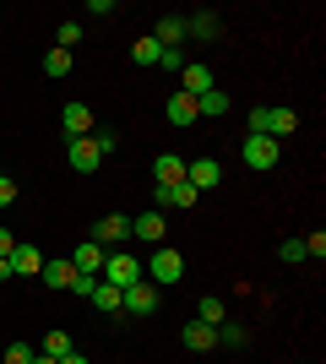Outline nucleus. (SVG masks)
I'll list each match as a JSON object with an SVG mask.
<instances>
[{"label":"nucleus","mask_w":326,"mask_h":364,"mask_svg":"<svg viewBox=\"0 0 326 364\" xmlns=\"http://www.w3.org/2000/svg\"><path fill=\"white\" fill-rule=\"evenodd\" d=\"M98 277H104L109 289L125 294V289H136V283H141V261L131 256V250H114V256L104 261V272H98Z\"/></svg>","instance_id":"f257e3e1"},{"label":"nucleus","mask_w":326,"mask_h":364,"mask_svg":"<svg viewBox=\"0 0 326 364\" xmlns=\"http://www.w3.org/2000/svg\"><path fill=\"white\" fill-rule=\"evenodd\" d=\"M141 277H153V289H163V283H180V277H185V256H180V250H169V245H158Z\"/></svg>","instance_id":"f03ea898"},{"label":"nucleus","mask_w":326,"mask_h":364,"mask_svg":"<svg viewBox=\"0 0 326 364\" xmlns=\"http://www.w3.org/2000/svg\"><path fill=\"white\" fill-rule=\"evenodd\" d=\"M239 158H245V168H256V174H266V168H278L283 147L272 136H245V147H239Z\"/></svg>","instance_id":"7ed1b4c3"},{"label":"nucleus","mask_w":326,"mask_h":364,"mask_svg":"<svg viewBox=\"0 0 326 364\" xmlns=\"http://www.w3.org/2000/svg\"><path fill=\"white\" fill-rule=\"evenodd\" d=\"M65 164L77 168V174H98V164H104V147H98L93 136H77L71 147H65Z\"/></svg>","instance_id":"20e7f679"},{"label":"nucleus","mask_w":326,"mask_h":364,"mask_svg":"<svg viewBox=\"0 0 326 364\" xmlns=\"http://www.w3.org/2000/svg\"><path fill=\"white\" fill-rule=\"evenodd\" d=\"M158 304H163V294H158L153 283H136V289L120 294V316H153Z\"/></svg>","instance_id":"39448f33"},{"label":"nucleus","mask_w":326,"mask_h":364,"mask_svg":"<svg viewBox=\"0 0 326 364\" xmlns=\"http://www.w3.org/2000/svg\"><path fill=\"white\" fill-rule=\"evenodd\" d=\"M104 261H109V250L98 240H82L77 250H71V267H77L82 277H98V272H104Z\"/></svg>","instance_id":"423d86ee"},{"label":"nucleus","mask_w":326,"mask_h":364,"mask_svg":"<svg viewBox=\"0 0 326 364\" xmlns=\"http://www.w3.org/2000/svg\"><path fill=\"white\" fill-rule=\"evenodd\" d=\"M185 180L196 185V191H217V185H223V164H217V158H190Z\"/></svg>","instance_id":"0eeeda50"},{"label":"nucleus","mask_w":326,"mask_h":364,"mask_svg":"<svg viewBox=\"0 0 326 364\" xmlns=\"http://www.w3.org/2000/svg\"><path fill=\"white\" fill-rule=\"evenodd\" d=\"M163 234H169V223H163V213H141V218H131V240H141V245H163Z\"/></svg>","instance_id":"6e6552de"},{"label":"nucleus","mask_w":326,"mask_h":364,"mask_svg":"<svg viewBox=\"0 0 326 364\" xmlns=\"http://www.w3.org/2000/svg\"><path fill=\"white\" fill-rule=\"evenodd\" d=\"M196 196H202V191H196L190 180H180V185H158V207H174V213H190V207H196Z\"/></svg>","instance_id":"1a4fd4ad"},{"label":"nucleus","mask_w":326,"mask_h":364,"mask_svg":"<svg viewBox=\"0 0 326 364\" xmlns=\"http://www.w3.org/2000/svg\"><path fill=\"white\" fill-rule=\"evenodd\" d=\"M93 240L104 245V250H109V245H125V240H131V218H125V213H109V218H98Z\"/></svg>","instance_id":"9d476101"},{"label":"nucleus","mask_w":326,"mask_h":364,"mask_svg":"<svg viewBox=\"0 0 326 364\" xmlns=\"http://www.w3.org/2000/svg\"><path fill=\"white\" fill-rule=\"evenodd\" d=\"M60 131L71 141H77V136H93V109H87V104H65L60 109Z\"/></svg>","instance_id":"9b49d317"},{"label":"nucleus","mask_w":326,"mask_h":364,"mask_svg":"<svg viewBox=\"0 0 326 364\" xmlns=\"http://www.w3.org/2000/svg\"><path fill=\"white\" fill-rule=\"evenodd\" d=\"M299 131V114L288 104H266V136L272 141H283V136H294Z\"/></svg>","instance_id":"f8f14e48"},{"label":"nucleus","mask_w":326,"mask_h":364,"mask_svg":"<svg viewBox=\"0 0 326 364\" xmlns=\"http://www.w3.org/2000/svg\"><path fill=\"white\" fill-rule=\"evenodd\" d=\"M153 180L158 185H180L185 180V158H180V152H158L153 158Z\"/></svg>","instance_id":"ddd939ff"},{"label":"nucleus","mask_w":326,"mask_h":364,"mask_svg":"<svg viewBox=\"0 0 326 364\" xmlns=\"http://www.w3.org/2000/svg\"><path fill=\"white\" fill-rule=\"evenodd\" d=\"M185 348L190 353H212L217 348V326H207V321H185Z\"/></svg>","instance_id":"4468645a"},{"label":"nucleus","mask_w":326,"mask_h":364,"mask_svg":"<svg viewBox=\"0 0 326 364\" xmlns=\"http://www.w3.org/2000/svg\"><path fill=\"white\" fill-rule=\"evenodd\" d=\"M153 38L163 49H180V44H185V16H158V22H153Z\"/></svg>","instance_id":"2eb2a0df"},{"label":"nucleus","mask_w":326,"mask_h":364,"mask_svg":"<svg viewBox=\"0 0 326 364\" xmlns=\"http://www.w3.org/2000/svg\"><path fill=\"white\" fill-rule=\"evenodd\" d=\"M38 277H44L49 289H71V277H77V267H71V256H55L38 267Z\"/></svg>","instance_id":"dca6fc26"},{"label":"nucleus","mask_w":326,"mask_h":364,"mask_svg":"<svg viewBox=\"0 0 326 364\" xmlns=\"http://www.w3.org/2000/svg\"><path fill=\"white\" fill-rule=\"evenodd\" d=\"M38 267H44V256H38V245H16V250H11V272H16V277H33Z\"/></svg>","instance_id":"f3484780"},{"label":"nucleus","mask_w":326,"mask_h":364,"mask_svg":"<svg viewBox=\"0 0 326 364\" xmlns=\"http://www.w3.org/2000/svg\"><path fill=\"white\" fill-rule=\"evenodd\" d=\"M180 76H185V87H180V92H190V98H202V92H212V87H217L207 65H185V71H180Z\"/></svg>","instance_id":"a211bd4d"},{"label":"nucleus","mask_w":326,"mask_h":364,"mask_svg":"<svg viewBox=\"0 0 326 364\" xmlns=\"http://www.w3.org/2000/svg\"><path fill=\"white\" fill-rule=\"evenodd\" d=\"M185 33L190 38H217L223 22H217V11H196V16H185Z\"/></svg>","instance_id":"6ab92c4d"},{"label":"nucleus","mask_w":326,"mask_h":364,"mask_svg":"<svg viewBox=\"0 0 326 364\" xmlns=\"http://www.w3.org/2000/svg\"><path fill=\"white\" fill-rule=\"evenodd\" d=\"M169 120H174V125H196V120H202L190 92H174V98H169Z\"/></svg>","instance_id":"aec40b11"},{"label":"nucleus","mask_w":326,"mask_h":364,"mask_svg":"<svg viewBox=\"0 0 326 364\" xmlns=\"http://www.w3.org/2000/svg\"><path fill=\"white\" fill-rule=\"evenodd\" d=\"M131 60H136V65H158V60H163V44L147 33V38H136V44H131Z\"/></svg>","instance_id":"412c9836"},{"label":"nucleus","mask_w":326,"mask_h":364,"mask_svg":"<svg viewBox=\"0 0 326 364\" xmlns=\"http://www.w3.org/2000/svg\"><path fill=\"white\" fill-rule=\"evenodd\" d=\"M196 321H207V326H223V321H229V304L217 299V294H207V299L196 304Z\"/></svg>","instance_id":"4be33fe9"},{"label":"nucleus","mask_w":326,"mask_h":364,"mask_svg":"<svg viewBox=\"0 0 326 364\" xmlns=\"http://www.w3.org/2000/svg\"><path fill=\"white\" fill-rule=\"evenodd\" d=\"M196 114H229V87H212L196 98Z\"/></svg>","instance_id":"5701e85b"},{"label":"nucleus","mask_w":326,"mask_h":364,"mask_svg":"<svg viewBox=\"0 0 326 364\" xmlns=\"http://www.w3.org/2000/svg\"><path fill=\"white\" fill-rule=\"evenodd\" d=\"M245 343H250V332L239 321H223V326H217V348H245Z\"/></svg>","instance_id":"b1692460"},{"label":"nucleus","mask_w":326,"mask_h":364,"mask_svg":"<svg viewBox=\"0 0 326 364\" xmlns=\"http://www.w3.org/2000/svg\"><path fill=\"white\" fill-rule=\"evenodd\" d=\"M65 71H71V49H60V44H55V49L44 55V76H55V82H60Z\"/></svg>","instance_id":"393cba45"},{"label":"nucleus","mask_w":326,"mask_h":364,"mask_svg":"<svg viewBox=\"0 0 326 364\" xmlns=\"http://www.w3.org/2000/svg\"><path fill=\"white\" fill-rule=\"evenodd\" d=\"M93 304L104 310V316H120V289H109L104 277H98V289H93Z\"/></svg>","instance_id":"a878e982"},{"label":"nucleus","mask_w":326,"mask_h":364,"mask_svg":"<svg viewBox=\"0 0 326 364\" xmlns=\"http://www.w3.org/2000/svg\"><path fill=\"white\" fill-rule=\"evenodd\" d=\"M65 353H71V337H65L60 326H55V332L44 337V359H65Z\"/></svg>","instance_id":"bb28decb"},{"label":"nucleus","mask_w":326,"mask_h":364,"mask_svg":"<svg viewBox=\"0 0 326 364\" xmlns=\"http://www.w3.org/2000/svg\"><path fill=\"white\" fill-rule=\"evenodd\" d=\"M278 261H283V267H299V261H305V240H283L278 245Z\"/></svg>","instance_id":"cd10ccee"},{"label":"nucleus","mask_w":326,"mask_h":364,"mask_svg":"<svg viewBox=\"0 0 326 364\" xmlns=\"http://www.w3.org/2000/svg\"><path fill=\"white\" fill-rule=\"evenodd\" d=\"M33 359H38V348H33V343H11L0 364H33Z\"/></svg>","instance_id":"c85d7f7f"},{"label":"nucleus","mask_w":326,"mask_h":364,"mask_svg":"<svg viewBox=\"0 0 326 364\" xmlns=\"http://www.w3.org/2000/svg\"><path fill=\"white\" fill-rule=\"evenodd\" d=\"M82 44V22H60V49H77Z\"/></svg>","instance_id":"c756f323"},{"label":"nucleus","mask_w":326,"mask_h":364,"mask_svg":"<svg viewBox=\"0 0 326 364\" xmlns=\"http://www.w3.org/2000/svg\"><path fill=\"white\" fill-rule=\"evenodd\" d=\"M305 256H315V261L326 256V234H321V228H315V234H305Z\"/></svg>","instance_id":"7c9ffc66"},{"label":"nucleus","mask_w":326,"mask_h":364,"mask_svg":"<svg viewBox=\"0 0 326 364\" xmlns=\"http://www.w3.org/2000/svg\"><path fill=\"white\" fill-rule=\"evenodd\" d=\"M158 65H169V71H185V49H163V60H158Z\"/></svg>","instance_id":"2f4dec72"},{"label":"nucleus","mask_w":326,"mask_h":364,"mask_svg":"<svg viewBox=\"0 0 326 364\" xmlns=\"http://www.w3.org/2000/svg\"><path fill=\"white\" fill-rule=\"evenodd\" d=\"M93 289H98V277H71V294H82V299H93Z\"/></svg>","instance_id":"473e14b6"},{"label":"nucleus","mask_w":326,"mask_h":364,"mask_svg":"<svg viewBox=\"0 0 326 364\" xmlns=\"http://www.w3.org/2000/svg\"><path fill=\"white\" fill-rule=\"evenodd\" d=\"M11 201H16V180H11V174H0V207H11Z\"/></svg>","instance_id":"72a5a7b5"},{"label":"nucleus","mask_w":326,"mask_h":364,"mask_svg":"<svg viewBox=\"0 0 326 364\" xmlns=\"http://www.w3.org/2000/svg\"><path fill=\"white\" fill-rule=\"evenodd\" d=\"M11 250H16V234H11V228H0V261H11Z\"/></svg>","instance_id":"f704fd0d"},{"label":"nucleus","mask_w":326,"mask_h":364,"mask_svg":"<svg viewBox=\"0 0 326 364\" xmlns=\"http://www.w3.org/2000/svg\"><path fill=\"white\" fill-rule=\"evenodd\" d=\"M60 364H93V359H82V353H77V348H71V353H65V359H60Z\"/></svg>","instance_id":"c9c22d12"},{"label":"nucleus","mask_w":326,"mask_h":364,"mask_svg":"<svg viewBox=\"0 0 326 364\" xmlns=\"http://www.w3.org/2000/svg\"><path fill=\"white\" fill-rule=\"evenodd\" d=\"M11 277H16V272H11V261H0V283H11Z\"/></svg>","instance_id":"e433bc0d"},{"label":"nucleus","mask_w":326,"mask_h":364,"mask_svg":"<svg viewBox=\"0 0 326 364\" xmlns=\"http://www.w3.org/2000/svg\"><path fill=\"white\" fill-rule=\"evenodd\" d=\"M33 364H60V359H44V353H38V359H33Z\"/></svg>","instance_id":"4c0bfd02"}]
</instances>
